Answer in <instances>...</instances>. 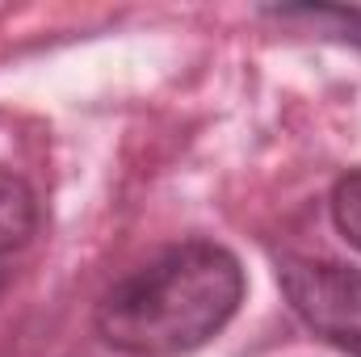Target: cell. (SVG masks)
Here are the masks:
<instances>
[{
	"label": "cell",
	"mask_w": 361,
	"mask_h": 357,
	"mask_svg": "<svg viewBox=\"0 0 361 357\" xmlns=\"http://www.w3.org/2000/svg\"><path fill=\"white\" fill-rule=\"evenodd\" d=\"M281 290L294 307V315L324 337L332 349L361 357V273L341 261H311V257H286Z\"/></svg>",
	"instance_id": "cell-2"
},
{
	"label": "cell",
	"mask_w": 361,
	"mask_h": 357,
	"mask_svg": "<svg viewBox=\"0 0 361 357\" xmlns=\"http://www.w3.org/2000/svg\"><path fill=\"white\" fill-rule=\"evenodd\" d=\"M244 298L240 261L189 240L114 282L97 303V332L130 357H180L223 332Z\"/></svg>",
	"instance_id": "cell-1"
},
{
	"label": "cell",
	"mask_w": 361,
	"mask_h": 357,
	"mask_svg": "<svg viewBox=\"0 0 361 357\" xmlns=\"http://www.w3.org/2000/svg\"><path fill=\"white\" fill-rule=\"evenodd\" d=\"M332 219H336L341 236L353 248H361V169L336 181V189H332Z\"/></svg>",
	"instance_id": "cell-4"
},
{
	"label": "cell",
	"mask_w": 361,
	"mask_h": 357,
	"mask_svg": "<svg viewBox=\"0 0 361 357\" xmlns=\"http://www.w3.org/2000/svg\"><path fill=\"white\" fill-rule=\"evenodd\" d=\"M38 227V198L17 173L0 169V257L21 248Z\"/></svg>",
	"instance_id": "cell-3"
}]
</instances>
